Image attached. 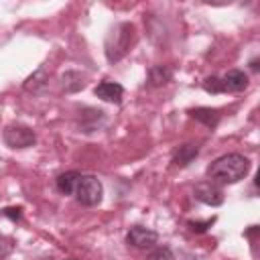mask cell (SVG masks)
Segmentation results:
<instances>
[{
    "mask_svg": "<svg viewBox=\"0 0 260 260\" xmlns=\"http://www.w3.org/2000/svg\"><path fill=\"white\" fill-rule=\"evenodd\" d=\"M195 120H199L201 124H205L207 128H215L217 124H219V112L217 110H213V108H195V110H191L189 112Z\"/></svg>",
    "mask_w": 260,
    "mask_h": 260,
    "instance_id": "obj_9",
    "label": "cell"
},
{
    "mask_svg": "<svg viewBox=\"0 0 260 260\" xmlns=\"http://www.w3.org/2000/svg\"><path fill=\"white\" fill-rule=\"evenodd\" d=\"M4 215H8V217H12V219H20V207H6L4 211H2Z\"/></svg>",
    "mask_w": 260,
    "mask_h": 260,
    "instance_id": "obj_18",
    "label": "cell"
},
{
    "mask_svg": "<svg viewBox=\"0 0 260 260\" xmlns=\"http://www.w3.org/2000/svg\"><path fill=\"white\" fill-rule=\"evenodd\" d=\"M213 221H215V217L205 219V221H189V228H191L193 232H205L207 228H211V225H213Z\"/></svg>",
    "mask_w": 260,
    "mask_h": 260,
    "instance_id": "obj_17",
    "label": "cell"
},
{
    "mask_svg": "<svg viewBox=\"0 0 260 260\" xmlns=\"http://www.w3.org/2000/svg\"><path fill=\"white\" fill-rule=\"evenodd\" d=\"M158 240V234L148 230V228H142V225H134L128 230L126 234V242L134 248H140V250H146V248H152Z\"/></svg>",
    "mask_w": 260,
    "mask_h": 260,
    "instance_id": "obj_6",
    "label": "cell"
},
{
    "mask_svg": "<svg viewBox=\"0 0 260 260\" xmlns=\"http://www.w3.org/2000/svg\"><path fill=\"white\" fill-rule=\"evenodd\" d=\"M93 93L104 100V102H112V104H120L122 102V95H124V87L116 81H102L95 85Z\"/></svg>",
    "mask_w": 260,
    "mask_h": 260,
    "instance_id": "obj_7",
    "label": "cell"
},
{
    "mask_svg": "<svg viewBox=\"0 0 260 260\" xmlns=\"http://www.w3.org/2000/svg\"><path fill=\"white\" fill-rule=\"evenodd\" d=\"M148 260H175V256H173V252L169 250V248H156L150 256H148Z\"/></svg>",
    "mask_w": 260,
    "mask_h": 260,
    "instance_id": "obj_16",
    "label": "cell"
},
{
    "mask_svg": "<svg viewBox=\"0 0 260 260\" xmlns=\"http://www.w3.org/2000/svg\"><path fill=\"white\" fill-rule=\"evenodd\" d=\"M221 81H223V89L225 91H242V89L248 87V75L244 71H240V69L228 71L221 77Z\"/></svg>",
    "mask_w": 260,
    "mask_h": 260,
    "instance_id": "obj_8",
    "label": "cell"
},
{
    "mask_svg": "<svg viewBox=\"0 0 260 260\" xmlns=\"http://www.w3.org/2000/svg\"><path fill=\"white\" fill-rule=\"evenodd\" d=\"M47 81H49V75H47L45 67H39V69L24 81V89H28V91H37V89L45 87Z\"/></svg>",
    "mask_w": 260,
    "mask_h": 260,
    "instance_id": "obj_13",
    "label": "cell"
},
{
    "mask_svg": "<svg viewBox=\"0 0 260 260\" xmlns=\"http://www.w3.org/2000/svg\"><path fill=\"white\" fill-rule=\"evenodd\" d=\"M134 41V26L130 22H122L118 24L106 39V57L110 63L120 61L128 51L130 45Z\"/></svg>",
    "mask_w": 260,
    "mask_h": 260,
    "instance_id": "obj_2",
    "label": "cell"
},
{
    "mask_svg": "<svg viewBox=\"0 0 260 260\" xmlns=\"http://www.w3.org/2000/svg\"><path fill=\"white\" fill-rule=\"evenodd\" d=\"M85 83H83V77L77 73V71H67L65 75H63V87H65V91H77V89H81Z\"/></svg>",
    "mask_w": 260,
    "mask_h": 260,
    "instance_id": "obj_14",
    "label": "cell"
},
{
    "mask_svg": "<svg viewBox=\"0 0 260 260\" xmlns=\"http://www.w3.org/2000/svg\"><path fill=\"white\" fill-rule=\"evenodd\" d=\"M248 171H250V160L244 154L230 152V154H223V156L215 158L209 165L207 175L213 183L232 185V183H238L240 179H244L248 175Z\"/></svg>",
    "mask_w": 260,
    "mask_h": 260,
    "instance_id": "obj_1",
    "label": "cell"
},
{
    "mask_svg": "<svg viewBox=\"0 0 260 260\" xmlns=\"http://www.w3.org/2000/svg\"><path fill=\"white\" fill-rule=\"evenodd\" d=\"M171 69L169 67H162V65H154V67H150V71H148V83L150 85H154V87H158V85H165L169 79H171Z\"/></svg>",
    "mask_w": 260,
    "mask_h": 260,
    "instance_id": "obj_12",
    "label": "cell"
},
{
    "mask_svg": "<svg viewBox=\"0 0 260 260\" xmlns=\"http://www.w3.org/2000/svg\"><path fill=\"white\" fill-rule=\"evenodd\" d=\"M197 154H199V146H197V144H183V146H179V150L175 152L173 165H177V167H187Z\"/></svg>",
    "mask_w": 260,
    "mask_h": 260,
    "instance_id": "obj_10",
    "label": "cell"
},
{
    "mask_svg": "<svg viewBox=\"0 0 260 260\" xmlns=\"http://www.w3.org/2000/svg\"><path fill=\"white\" fill-rule=\"evenodd\" d=\"M79 177H81V175H79V173H75V171L61 173V175L57 177V189H59L61 193H65V195L75 193V185H77Z\"/></svg>",
    "mask_w": 260,
    "mask_h": 260,
    "instance_id": "obj_11",
    "label": "cell"
},
{
    "mask_svg": "<svg viewBox=\"0 0 260 260\" xmlns=\"http://www.w3.org/2000/svg\"><path fill=\"white\" fill-rule=\"evenodd\" d=\"M193 195L197 201L205 203V205H211V207H217L223 203V193L221 189L211 183V181H203V183H197L195 189H193Z\"/></svg>",
    "mask_w": 260,
    "mask_h": 260,
    "instance_id": "obj_5",
    "label": "cell"
},
{
    "mask_svg": "<svg viewBox=\"0 0 260 260\" xmlns=\"http://www.w3.org/2000/svg\"><path fill=\"white\" fill-rule=\"evenodd\" d=\"M102 195H104V187L100 183L98 177L93 175H83L79 177L77 185H75V197L79 203L83 205H98L102 201Z\"/></svg>",
    "mask_w": 260,
    "mask_h": 260,
    "instance_id": "obj_3",
    "label": "cell"
},
{
    "mask_svg": "<svg viewBox=\"0 0 260 260\" xmlns=\"http://www.w3.org/2000/svg\"><path fill=\"white\" fill-rule=\"evenodd\" d=\"M203 89L209 91V93H221V91H225L221 77H207V79L203 81Z\"/></svg>",
    "mask_w": 260,
    "mask_h": 260,
    "instance_id": "obj_15",
    "label": "cell"
},
{
    "mask_svg": "<svg viewBox=\"0 0 260 260\" xmlns=\"http://www.w3.org/2000/svg\"><path fill=\"white\" fill-rule=\"evenodd\" d=\"M250 67H252V69H254V71H256V69H258V61H256V59H254V61H252V63H250Z\"/></svg>",
    "mask_w": 260,
    "mask_h": 260,
    "instance_id": "obj_19",
    "label": "cell"
},
{
    "mask_svg": "<svg viewBox=\"0 0 260 260\" xmlns=\"http://www.w3.org/2000/svg\"><path fill=\"white\" fill-rule=\"evenodd\" d=\"M35 140H37V136L28 126L10 124L4 128V142L10 148H28L35 144Z\"/></svg>",
    "mask_w": 260,
    "mask_h": 260,
    "instance_id": "obj_4",
    "label": "cell"
}]
</instances>
